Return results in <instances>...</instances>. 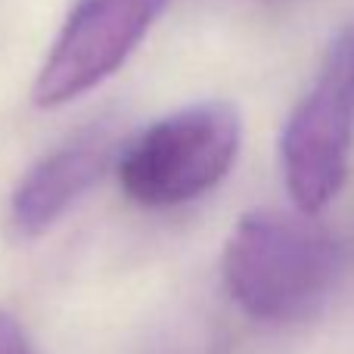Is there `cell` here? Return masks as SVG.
<instances>
[{
    "instance_id": "1",
    "label": "cell",
    "mask_w": 354,
    "mask_h": 354,
    "mask_svg": "<svg viewBox=\"0 0 354 354\" xmlns=\"http://www.w3.org/2000/svg\"><path fill=\"white\" fill-rule=\"evenodd\" d=\"M230 299L264 324H292L314 314L339 277V249L308 218L255 208L243 214L224 245Z\"/></svg>"
},
{
    "instance_id": "2",
    "label": "cell",
    "mask_w": 354,
    "mask_h": 354,
    "mask_svg": "<svg viewBox=\"0 0 354 354\" xmlns=\"http://www.w3.org/2000/svg\"><path fill=\"white\" fill-rule=\"evenodd\" d=\"M239 112L224 100L193 103L153 122L118 159L124 196L143 208H174L214 189L239 153Z\"/></svg>"
},
{
    "instance_id": "3",
    "label": "cell",
    "mask_w": 354,
    "mask_h": 354,
    "mask_svg": "<svg viewBox=\"0 0 354 354\" xmlns=\"http://www.w3.org/2000/svg\"><path fill=\"white\" fill-rule=\"evenodd\" d=\"M354 140V66L339 41L308 97L292 109L280 140L286 187L301 214L336 199L348 174Z\"/></svg>"
},
{
    "instance_id": "4",
    "label": "cell",
    "mask_w": 354,
    "mask_h": 354,
    "mask_svg": "<svg viewBox=\"0 0 354 354\" xmlns=\"http://www.w3.org/2000/svg\"><path fill=\"white\" fill-rule=\"evenodd\" d=\"M168 0H75L31 87L41 109H59L118 72Z\"/></svg>"
},
{
    "instance_id": "5",
    "label": "cell",
    "mask_w": 354,
    "mask_h": 354,
    "mask_svg": "<svg viewBox=\"0 0 354 354\" xmlns=\"http://www.w3.org/2000/svg\"><path fill=\"white\" fill-rule=\"evenodd\" d=\"M115 159V137L109 128H91L68 143L50 149L16 183L10 218L22 236L47 233Z\"/></svg>"
},
{
    "instance_id": "6",
    "label": "cell",
    "mask_w": 354,
    "mask_h": 354,
    "mask_svg": "<svg viewBox=\"0 0 354 354\" xmlns=\"http://www.w3.org/2000/svg\"><path fill=\"white\" fill-rule=\"evenodd\" d=\"M0 354H37L25 326L6 311H0Z\"/></svg>"
},
{
    "instance_id": "7",
    "label": "cell",
    "mask_w": 354,
    "mask_h": 354,
    "mask_svg": "<svg viewBox=\"0 0 354 354\" xmlns=\"http://www.w3.org/2000/svg\"><path fill=\"white\" fill-rule=\"evenodd\" d=\"M339 47L345 50V53H348V59H351V66H354V25L348 31H345L342 37H339Z\"/></svg>"
}]
</instances>
